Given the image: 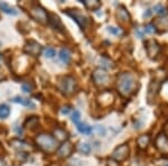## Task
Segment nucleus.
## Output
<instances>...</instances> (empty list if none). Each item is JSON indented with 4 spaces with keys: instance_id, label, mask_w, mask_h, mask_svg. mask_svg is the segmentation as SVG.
I'll return each mask as SVG.
<instances>
[{
    "instance_id": "39",
    "label": "nucleus",
    "mask_w": 168,
    "mask_h": 166,
    "mask_svg": "<svg viewBox=\"0 0 168 166\" xmlns=\"http://www.w3.org/2000/svg\"><path fill=\"white\" fill-rule=\"evenodd\" d=\"M0 59H1V57H0Z\"/></svg>"
},
{
    "instance_id": "29",
    "label": "nucleus",
    "mask_w": 168,
    "mask_h": 166,
    "mask_svg": "<svg viewBox=\"0 0 168 166\" xmlns=\"http://www.w3.org/2000/svg\"><path fill=\"white\" fill-rule=\"evenodd\" d=\"M37 124H38V119L36 118V117H33V118H30V119L27 120L25 125L26 126H27V125H29L30 127H35Z\"/></svg>"
},
{
    "instance_id": "37",
    "label": "nucleus",
    "mask_w": 168,
    "mask_h": 166,
    "mask_svg": "<svg viewBox=\"0 0 168 166\" xmlns=\"http://www.w3.org/2000/svg\"><path fill=\"white\" fill-rule=\"evenodd\" d=\"M164 166H168V163H167V164H165V165Z\"/></svg>"
},
{
    "instance_id": "19",
    "label": "nucleus",
    "mask_w": 168,
    "mask_h": 166,
    "mask_svg": "<svg viewBox=\"0 0 168 166\" xmlns=\"http://www.w3.org/2000/svg\"><path fill=\"white\" fill-rule=\"evenodd\" d=\"M0 9H1L4 13L8 14V15H13V16L18 15V11H17L16 9L13 8V7H10L7 2H0Z\"/></svg>"
},
{
    "instance_id": "25",
    "label": "nucleus",
    "mask_w": 168,
    "mask_h": 166,
    "mask_svg": "<svg viewBox=\"0 0 168 166\" xmlns=\"http://www.w3.org/2000/svg\"><path fill=\"white\" fill-rule=\"evenodd\" d=\"M155 11L157 14H159V15H161V16H166L168 14V8L167 7H165V6H163V5H157V6H155Z\"/></svg>"
},
{
    "instance_id": "24",
    "label": "nucleus",
    "mask_w": 168,
    "mask_h": 166,
    "mask_svg": "<svg viewBox=\"0 0 168 166\" xmlns=\"http://www.w3.org/2000/svg\"><path fill=\"white\" fill-rule=\"evenodd\" d=\"M79 150L82 154H84V155H88V154L91 153V150H92V147L88 145V143H82L80 147H79Z\"/></svg>"
},
{
    "instance_id": "28",
    "label": "nucleus",
    "mask_w": 168,
    "mask_h": 166,
    "mask_svg": "<svg viewBox=\"0 0 168 166\" xmlns=\"http://www.w3.org/2000/svg\"><path fill=\"white\" fill-rule=\"evenodd\" d=\"M56 55V52H55L54 48H52V47H47L46 50H45V56L48 57V59H52V57H54Z\"/></svg>"
},
{
    "instance_id": "26",
    "label": "nucleus",
    "mask_w": 168,
    "mask_h": 166,
    "mask_svg": "<svg viewBox=\"0 0 168 166\" xmlns=\"http://www.w3.org/2000/svg\"><path fill=\"white\" fill-rule=\"evenodd\" d=\"M93 129H94L95 132H97L98 135H100V136H105V134H106V130H105V128L103 127V126H99V125H97V126L93 127Z\"/></svg>"
},
{
    "instance_id": "10",
    "label": "nucleus",
    "mask_w": 168,
    "mask_h": 166,
    "mask_svg": "<svg viewBox=\"0 0 168 166\" xmlns=\"http://www.w3.org/2000/svg\"><path fill=\"white\" fill-rule=\"evenodd\" d=\"M43 48H42V46H40V44H38V43L35 42V41H29V42L25 45V48H24L25 53L29 54V55H33V56H38L40 54Z\"/></svg>"
},
{
    "instance_id": "31",
    "label": "nucleus",
    "mask_w": 168,
    "mask_h": 166,
    "mask_svg": "<svg viewBox=\"0 0 168 166\" xmlns=\"http://www.w3.org/2000/svg\"><path fill=\"white\" fill-rule=\"evenodd\" d=\"M21 90H22L25 93H29L32 88L29 86V84H26V83H24V84L21 85Z\"/></svg>"
},
{
    "instance_id": "16",
    "label": "nucleus",
    "mask_w": 168,
    "mask_h": 166,
    "mask_svg": "<svg viewBox=\"0 0 168 166\" xmlns=\"http://www.w3.org/2000/svg\"><path fill=\"white\" fill-rule=\"evenodd\" d=\"M10 101H13V102H15V103H19V104H21V106H25V107H32V108L35 107V104H34L30 100L22 98V97H15V98H13Z\"/></svg>"
},
{
    "instance_id": "27",
    "label": "nucleus",
    "mask_w": 168,
    "mask_h": 166,
    "mask_svg": "<svg viewBox=\"0 0 168 166\" xmlns=\"http://www.w3.org/2000/svg\"><path fill=\"white\" fill-rule=\"evenodd\" d=\"M80 118H81V113L79 110H74L73 112V115H72V121L74 122V124H79L80 122Z\"/></svg>"
},
{
    "instance_id": "4",
    "label": "nucleus",
    "mask_w": 168,
    "mask_h": 166,
    "mask_svg": "<svg viewBox=\"0 0 168 166\" xmlns=\"http://www.w3.org/2000/svg\"><path fill=\"white\" fill-rule=\"evenodd\" d=\"M163 82L159 81L158 79H152L148 85V91H147V100L148 103H154L155 99L157 98V95L160 91V86H161Z\"/></svg>"
},
{
    "instance_id": "22",
    "label": "nucleus",
    "mask_w": 168,
    "mask_h": 166,
    "mask_svg": "<svg viewBox=\"0 0 168 166\" xmlns=\"http://www.w3.org/2000/svg\"><path fill=\"white\" fill-rule=\"evenodd\" d=\"M82 4L86 7L88 9H91V10H97L101 7V2L100 1H81Z\"/></svg>"
},
{
    "instance_id": "8",
    "label": "nucleus",
    "mask_w": 168,
    "mask_h": 166,
    "mask_svg": "<svg viewBox=\"0 0 168 166\" xmlns=\"http://www.w3.org/2000/svg\"><path fill=\"white\" fill-rule=\"evenodd\" d=\"M129 150L130 149H129V146L127 144H122V145L118 146L112 153V159L119 163L126 161L127 158L129 157Z\"/></svg>"
},
{
    "instance_id": "11",
    "label": "nucleus",
    "mask_w": 168,
    "mask_h": 166,
    "mask_svg": "<svg viewBox=\"0 0 168 166\" xmlns=\"http://www.w3.org/2000/svg\"><path fill=\"white\" fill-rule=\"evenodd\" d=\"M156 148L163 152V153H167L168 152V137L166 136V134L161 132L158 136L156 137V141H155Z\"/></svg>"
},
{
    "instance_id": "9",
    "label": "nucleus",
    "mask_w": 168,
    "mask_h": 166,
    "mask_svg": "<svg viewBox=\"0 0 168 166\" xmlns=\"http://www.w3.org/2000/svg\"><path fill=\"white\" fill-rule=\"evenodd\" d=\"M65 13L68 15V16H71L74 20L79 24V25L82 27V28H85L86 25L88 24V18L85 17L83 14L81 13L79 9H72V10H66Z\"/></svg>"
},
{
    "instance_id": "6",
    "label": "nucleus",
    "mask_w": 168,
    "mask_h": 166,
    "mask_svg": "<svg viewBox=\"0 0 168 166\" xmlns=\"http://www.w3.org/2000/svg\"><path fill=\"white\" fill-rule=\"evenodd\" d=\"M92 80L97 86H105L109 84L110 77L104 70L98 68L92 73Z\"/></svg>"
},
{
    "instance_id": "30",
    "label": "nucleus",
    "mask_w": 168,
    "mask_h": 166,
    "mask_svg": "<svg viewBox=\"0 0 168 166\" xmlns=\"http://www.w3.org/2000/svg\"><path fill=\"white\" fill-rule=\"evenodd\" d=\"M145 32L148 33V34H152V33H155L156 32V27L155 25H147L146 26V28H145Z\"/></svg>"
},
{
    "instance_id": "7",
    "label": "nucleus",
    "mask_w": 168,
    "mask_h": 166,
    "mask_svg": "<svg viewBox=\"0 0 168 166\" xmlns=\"http://www.w3.org/2000/svg\"><path fill=\"white\" fill-rule=\"evenodd\" d=\"M30 17L34 18L35 20L39 21L40 24H46L47 23V16L48 13H46V10L42 8L40 6H34L29 10Z\"/></svg>"
},
{
    "instance_id": "14",
    "label": "nucleus",
    "mask_w": 168,
    "mask_h": 166,
    "mask_svg": "<svg viewBox=\"0 0 168 166\" xmlns=\"http://www.w3.org/2000/svg\"><path fill=\"white\" fill-rule=\"evenodd\" d=\"M72 152H73V145H72L71 143H64L63 145L61 146L58 148V156L61 157H68V156H71Z\"/></svg>"
},
{
    "instance_id": "15",
    "label": "nucleus",
    "mask_w": 168,
    "mask_h": 166,
    "mask_svg": "<svg viewBox=\"0 0 168 166\" xmlns=\"http://www.w3.org/2000/svg\"><path fill=\"white\" fill-rule=\"evenodd\" d=\"M150 143V136L149 135H141L137 138V146L140 149H146Z\"/></svg>"
},
{
    "instance_id": "21",
    "label": "nucleus",
    "mask_w": 168,
    "mask_h": 166,
    "mask_svg": "<svg viewBox=\"0 0 168 166\" xmlns=\"http://www.w3.org/2000/svg\"><path fill=\"white\" fill-rule=\"evenodd\" d=\"M77 127V130L81 132V134H84V135H90L92 132V127L88 126L86 124H82V122H79L76 125Z\"/></svg>"
},
{
    "instance_id": "12",
    "label": "nucleus",
    "mask_w": 168,
    "mask_h": 166,
    "mask_svg": "<svg viewBox=\"0 0 168 166\" xmlns=\"http://www.w3.org/2000/svg\"><path fill=\"white\" fill-rule=\"evenodd\" d=\"M117 19H118V23H120L121 25H127V24H129V23L131 21L130 14L128 13V10H127L123 6H121V7L118 8Z\"/></svg>"
},
{
    "instance_id": "35",
    "label": "nucleus",
    "mask_w": 168,
    "mask_h": 166,
    "mask_svg": "<svg viewBox=\"0 0 168 166\" xmlns=\"http://www.w3.org/2000/svg\"><path fill=\"white\" fill-rule=\"evenodd\" d=\"M150 15H151V10H150V9H148L147 13H145V17H149Z\"/></svg>"
},
{
    "instance_id": "20",
    "label": "nucleus",
    "mask_w": 168,
    "mask_h": 166,
    "mask_svg": "<svg viewBox=\"0 0 168 166\" xmlns=\"http://www.w3.org/2000/svg\"><path fill=\"white\" fill-rule=\"evenodd\" d=\"M101 99H102V101H99V102L101 103V106H102V107H108V106H110L111 103L113 102V98H112V94L110 93V92H106V98H104V94L102 93L100 95L99 100H101Z\"/></svg>"
},
{
    "instance_id": "3",
    "label": "nucleus",
    "mask_w": 168,
    "mask_h": 166,
    "mask_svg": "<svg viewBox=\"0 0 168 166\" xmlns=\"http://www.w3.org/2000/svg\"><path fill=\"white\" fill-rule=\"evenodd\" d=\"M145 50L147 52V55L151 60H157L161 53V46L156 39H147L145 42Z\"/></svg>"
},
{
    "instance_id": "36",
    "label": "nucleus",
    "mask_w": 168,
    "mask_h": 166,
    "mask_svg": "<svg viewBox=\"0 0 168 166\" xmlns=\"http://www.w3.org/2000/svg\"><path fill=\"white\" fill-rule=\"evenodd\" d=\"M0 166H4V161H1V159H0Z\"/></svg>"
},
{
    "instance_id": "34",
    "label": "nucleus",
    "mask_w": 168,
    "mask_h": 166,
    "mask_svg": "<svg viewBox=\"0 0 168 166\" xmlns=\"http://www.w3.org/2000/svg\"><path fill=\"white\" fill-rule=\"evenodd\" d=\"M70 112V107H64L63 109H62V113L63 115H67Z\"/></svg>"
},
{
    "instance_id": "23",
    "label": "nucleus",
    "mask_w": 168,
    "mask_h": 166,
    "mask_svg": "<svg viewBox=\"0 0 168 166\" xmlns=\"http://www.w3.org/2000/svg\"><path fill=\"white\" fill-rule=\"evenodd\" d=\"M10 115V108L7 104H0V119H6Z\"/></svg>"
},
{
    "instance_id": "18",
    "label": "nucleus",
    "mask_w": 168,
    "mask_h": 166,
    "mask_svg": "<svg viewBox=\"0 0 168 166\" xmlns=\"http://www.w3.org/2000/svg\"><path fill=\"white\" fill-rule=\"evenodd\" d=\"M58 56H59V60L62 61L63 63L68 64L71 62V53H70V51L66 50V48H62V50L59 51Z\"/></svg>"
},
{
    "instance_id": "33",
    "label": "nucleus",
    "mask_w": 168,
    "mask_h": 166,
    "mask_svg": "<svg viewBox=\"0 0 168 166\" xmlns=\"http://www.w3.org/2000/svg\"><path fill=\"white\" fill-rule=\"evenodd\" d=\"M108 166H120L119 165V162H117V161H114V159H109L108 161V164H106Z\"/></svg>"
},
{
    "instance_id": "38",
    "label": "nucleus",
    "mask_w": 168,
    "mask_h": 166,
    "mask_svg": "<svg viewBox=\"0 0 168 166\" xmlns=\"http://www.w3.org/2000/svg\"><path fill=\"white\" fill-rule=\"evenodd\" d=\"M0 79H1V75H0Z\"/></svg>"
},
{
    "instance_id": "2",
    "label": "nucleus",
    "mask_w": 168,
    "mask_h": 166,
    "mask_svg": "<svg viewBox=\"0 0 168 166\" xmlns=\"http://www.w3.org/2000/svg\"><path fill=\"white\" fill-rule=\"evenodd\" d=\"M36 143L45 152H54L57 148V140L53 136L47 135V134L38 135L36 138Z\"/></svg>"
},
{
    "instance_id": "32",
    "label": "nucleus",
    "mask_w": 168,
    "mask_h": 166,
    "mask_svg": "<svg viewBox=\"0 0 168 166\" xmlns=\"http://www.w3.org/2000/svg\"><path fill=\"white\" fill-rule=\"evenodd\" d=\"M109 32L113 35L120 34V29H119V28H116V27H109Z\"/></svg>"
},
{
    "instance_id": "17",
    "label": "nucleus",
    "mask_w": 168,
    "mask_h": 166,
    "mask_svg": "<svg viewBox=\"0 0 168 166\" xmlns=\"http://www.w3.org/2000/svg\"><path fill=\"white\" fill-rule=\"evenodd\" d=\"M54 135H55V139H57V140H59V141L67 140V138H68V134H67L64 129H62V128L55 129Z\"/></svg>"
},
{
    "instance_id": "1",
    "label": "nucleus",
    "mask_w": 168,
    "mask_h": 166,
    "mask_svg": "<svg viewBox=\"0 0 168 166\" xmlns=\"http://www.w3.org/2000/svg\"><path fill=\"white\" fill-rule=\"evenodd\" d=\"M117 88L119 93L123 97H131L137 92L139 88V82L134 74L128 72H123L119 74L117 81Z\"/></svg>"
},
{
    "instance_id": "5",
    "label": "nucleus",
    "mask_w": 168,
    "mask_h": 166,
    "mask_svg": "<svg viewBox=\"0 0 168 166\" xmlns=\"http://www.w3.org/2000/svg\"><path fill=\"white\" fill-rule=\"evenodd\" d=\"M61 90L62 92L67 95L70 94H73L77 89V83H76L75 79L72 77H63V80L61 82Z\"/></svg>"
},
{
    "instance_id": "13",
    "label": "nucleus",
    "mask_w": 168,
    "mask_h": 166,
    "mask_svg": "<svg viewBox=\"0 0 168 166\" xmlns=\"http://www.w3.org/2000/svg\"><path fill=\"white\" fill-rule=\"evenodd\" d=\"M47 21L50 23V25L54 28V29L57 30H63V24L61 19L58 18V16H56L54 14H48L47 16Z\"/></svg>"
}]
</instances>
